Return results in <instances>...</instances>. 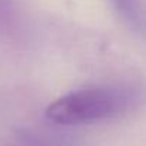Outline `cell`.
Instances as JSON below:
<instances>
[{
	"label": "cell",
	"instance_id": "cell-1",
	"mask_svg": "<svg viewBox=\"0 0 146 146\" xmlns=\"http://www.w3.org/2000/svg\"><path fill=\"white\" fill-rule=\"evenodd\" d=\"M139 102L135 88L125 85H102L70 92L44 112L46 119L57 125H79L116 119L133 110Z\"/></svg>",
	"mask_w": 146,
	"mask_h": 146
},
{
	"label": "cell",
	"instance_id": "cell-2",
	"mask_svg": "<svg viewBox=\"0 0 146 146\" xmlns=\"http://www.w3.org/2000/svg\"><path fill=\"white\" fill-rule=\"evenodd\" d=\"M19 23L16 0H0V37L10 36Z\"/></svg>",
	"mask_w": 146,
	"mask_h": 146
},
{
	"label": "cell",
	"instance_id": "cell-3",
	"mask_svg": "<svg viewBox=\"0 0 146 146\" xmlns=\"http://www.w3.org/2000/svg\"><path fill=\"white\" fill-rule=\"evenodd\" d=\"M116 9L129 20L135 22L139 19L137 16V3L136 0H113Z\"/></svg>",
	"mask_w": 146,
	"mask_h": 146
}]
</instances>
